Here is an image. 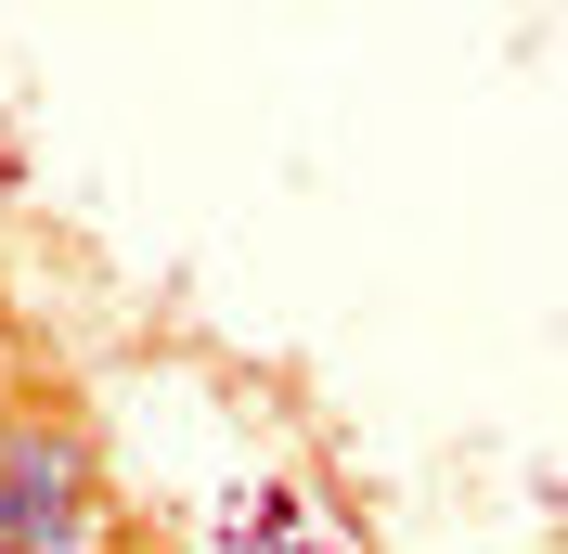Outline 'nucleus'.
Masks as SVG:
<instances>
[{"label":"nucleus","instance_id":"f257e3e1","mask_svg":"<svg viewBox=\"0 0 568 554\" xmlns=\"http://www.w3.org/2000/svg\"><path fill=\"white\" fill-rule=\"evenodd\" d=\"M0 542L13 554H116V490L91 425L52 413V400H13L0 413Z\"/></svg>","mask_w":568,"mask_h":554}]
</instances>
